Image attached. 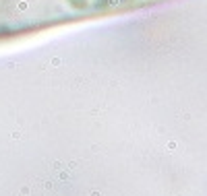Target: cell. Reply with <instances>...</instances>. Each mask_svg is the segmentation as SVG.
Returning a JSON list of instances; mask_svg holds the SVG:
<instances>
[{"mask_svg": "<svg viewBox=\"0 0 207 196\" xmlns=\"http://www.w3.org/2000/svg\"><path fill=\"white\" fill-rule=\"evenodd\" d=\"M172 0H0V39L35 35L68 23L106 19Z\"/></svg>", "mask_w": 207, "mask_h": 196, "instance_id": "cell-1", "label": "cell"}]
</instances>
